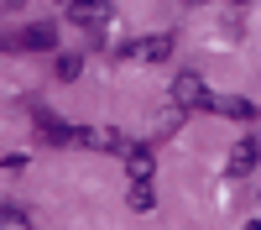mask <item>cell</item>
I'll return each mask as SVG.
<instances>
[{
  "mask_svg": "<svg viewBox=\"0 0 261 230\" xmlns=\"http://www.w3.org/2000/svg\"><path fill=\"white\" fill-rule=\"evenodd\" d=\"M172 99H178L183 110H199V105H209V89H204L199 73H178L172 79Z\"/></svg>",
  "mask_w": 261,
  "mask_h": 230,
  "instance_id": "cell-1",
  "label": "cell"
},
{
  "mask_svg": "<svg viewBox=\"0 0 261 230\" xmlns=\"http://www.w3.org/2000/svg\"><path fill=\"white\" fill-rule=\"evenodd\" d=\"M58 42V21H42V27H27L16 37V47H27V53H42V47H53Z\"/></svg>",
  "mask_w": 261,
  "mask_h": 230,
  "instance_id": "cell-2",
  "label": "cell"
},
{
  "mask_svg": "<svg viewBox=\"0 0 261 230\" xmlns=\"http://www.w3.org/2000/svg\"><path fill=\"white\" fill-rule=\"evenodd\" d=\"M125 53L136 58V63H162V58L172 53V42H167V37H141V42H130Z\"/></svg>",
  "mask_w": 261,
  "mask_h": 230,
  "instance_id": "cell-3",
  "label": "cell"
},
{
  "mask_svg": "<svg viewBox=\"0 0 261 230\" xmlns=\"http://www.w3.org/2000/svg\"><path fill=\"white\" fill-rule=\"evenodd\" d=\"M256 162H261V141H251V136H246V141H235V152H230V173H235V178H246Z\"/></svg>",
  "mask_w": 261,
  "mask_h": 230,
  "instance_id": "cell-4",
  "label": "cell"
},
{
  "mask_svg": "<svg viewBox=\"0 0 261 230\" xmlns=\"http://www.w3.org/2000/svg\"><path fill=\"white\" fill-rule=\"evenodd\" d=\"M120 157H125V173L136 178V183H146V178H151V146H125Z\"/></svg>",
  "mask_w": 261,
  "mask_h": 230,
  "instance_id": "cell-5",
  "label": "cell"
},
{
  "mask_svg": "<svg viewBox=\"0 0 261 230\" xmlns=\"http://www.w3.org/2000/svg\"><path fill=\"white\" fill-rule=\"evenodd\" d=\"M209 110H220V115H230V120H251V115H256V105L241 99V94H230V99H209Z\"/></svg>",
  "mask_w": 261,
  "mask_h": 230,
  "instance_id": "cell-6",
  "label": "cell"
},
{
  "mask_svg": "<svg viewBox=\"0 0 261 230\" xmlns=\"http://www.w3.org/2000/svg\"><path fill=\"white\" fill-rule=\"evenodd\" d=\"M68 16L79 21V27H94V21H105V6L99 0H79V6H68Z\"/></svg>",
  "mask_w": 261,
  "mask_h": 230,
  "instance_id": "cell-7",
  "label": "cell"
},
{
  "mask_svg": "<svg viewBox=\"0 0 261 230\" xmlns=\"http://www.w3.org/2000/svg\"><path fill=\"white\" fill-rule=\"evenodd\" d=\"M0 230H32L27 209H0Z\"/></svg>",
  "mask_w": 261,
  "mask_h": 230,
  "instance_id": "cell-8",
  "label": "cell"
},
{
  "mask_svg": "<svg viewBox=\"0 0 261 230\" xmlns=\"http://www.w3.org/2000/svg\"><path fill=\"white\" fill-rule=\"evenodd\" d=\"M130 209H151V188H146V183L130 188Z\"/></svg>",
  "mask_w": 261,
  "mask_h": 230,
  "instance_id": "cell-9",
  "label": "cell"
},
{
  "mask_svg": "<svg viewBox=\"0 0 261 230\" xmlns=\"http://www.w3.org/2000/svg\"><path fill=\"white\" fill-rule=\"evenodd\" d=\"M58 79H79V58H58Z\"/></svg>",
  "mask_w": 261,
  "mask_h": 230,
  "instance_id": "cell-10",
  "label": "cell"
},
{
  "mask_svg": "<svg viewBox=\"0 0 261 230\" xmlns=\"http://www.w3.org/2000/svg\"><path fill=\"white\" fill-rule=\"evenodd\" d=\"M246 230H261V220H251V225H246Z\"/></svg>",
  "mask_w": 261,
  "mask_h": 230,
  "instance_id": "cell-11",
  "label": "cell"
},
{
  "mask_svg": "<svg viewBox=\"0 0 261 230\" xmlns=\"http://www.w3.org/2000/svg\"><path fill=\"white\" fill-rule=\"evenodd\" d=\"M235 6H246V0H235Z\"/></svg>",
  "mask_w": 261,
  "mask_h": 230,
  "instance_id": "cell-12",
  "label": "cell"
},
{
  "mask_svg": "<svg viewBox=\"0 0 261 230\" xmlns=\"http://www.w3.org/2000/svg\"><path fill=\"white\" fill-rule=\"evenodd\" d=\"M68 6H79V0H68Z\"/></svg>",
  "mask_w": 261,
  "mask_h": 230,
  "instance_id": "cell-13",
  "label": "cell"
}]
</instances>
